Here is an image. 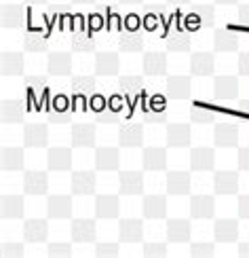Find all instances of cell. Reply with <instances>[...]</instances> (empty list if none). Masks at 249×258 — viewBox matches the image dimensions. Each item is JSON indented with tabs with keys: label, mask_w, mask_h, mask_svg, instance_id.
<instances>
[{
	"label": "cell",
	"mask_w": 249,
	"mask_h": 258,
	"mask_svg": "<svg viewBox=\"0 0 249 258\" xmlns=\"http://www.w3.org/2000/svg\"><path fill=\"white\" fill-rule=\"evenodd\" d=\"M239 216L243 220H249V195L239 197Z\"/></svg>",
	"instance_id": "cell-51"
},
{
	"label": "cell",
	"mask_w": 249,
	"mask_h": 258,
	"mask_svg": "<svg viewBox=\"0 0 249 258\" xmlns=\"http://www.w3.org/2000/svg\"><path fill=\"white\" fill-rule=\"evenodd\" d=\"M144 121L146 123H152V125H160V123H167V112L165 108H152L144 114Z\"/></svg>",
	"instance_id": "cell-47"
},
{
	"label": "cell",
	"mask_w": 249,
	"mask_h": 258,
	"mask_svg": "<svg viewBox=\"0 0 249 258\" xmlns=\"http://www.w3.org/2000/svg\"><path fill=\"white\" fill-rule=\"evenodd\" d=\"M165 45L173 53H186V51H190V36L186 32H173V34L167 36Z\"/></svg>",
	"instance_id": "cell-37"
},
{
	"label": "cell",
	"mask_w": 249,
	"mask_h": 258,
	"mask_svg": "<svg viewBox=\"0 0 249 258\" xmlns=\"http://www.w3.org/2000/svg\"><path fill=\"white\" fill-rule=\"evenodd\" d=\"M215 214V199L211 195H194L190 199V216L197 220H209Z\"/></svg>",
	"instance_id": "cell-20"
},
{
	"label": "cell",
	"mask_w": 249,
	"mask_h": 258,
	"mask_svg": "<svg viewBox=\"0 0 249 258\" xmlns=\"http://www.w3.org/2000/svg\"><path fill=\"white\" fill-rule=\"evenodd\" d=\"M0 114H3L5 125H17L24 121V102L21 100H5L0 106Z\"/></svg>",
	"instance_id": "cell-32"
},
{
	"label": "cell",
	"mask_w": 249,
	"mask_h": 258,
	"mask_svg": "<svg viewBox=\"0 0 249 258\" xmlns=\"http://www.w3.org/2000/svg\"><path fill=\"white\" fill-rule=\"evenodd\" d=\"M167 192L169 195H188L190 192V174L188 171H169L167 174Z\"/></svg>",
	"instance_id": "cell-30"
},
{
	"label": "cell",
	"mask_w": 249,
	"mask_h": 258,
	"mask_svg": "<svg viewBox=\"0 0 249 258\" xmlns=\"http://www.w3.org/2000/svg\"><path fill=\"white\" fill-rule=\"evenodd\" d=\"M0 70H3L5 77H19L24 74V55L15 51H5L3 57H0Z\"/></svg>",
	"instance_id": "cell-31"
},
{
	"label": "cell",
	"mask_w": 249,
	"mask_h": 258,
	"mask_svg": "<svg viewBox=\"0 0 249 258\" xmlns=\"http://www.w3.org/2000/svg\"><path fill=\"white\" fill-rule=\"evenodd\" d=\"M49 237V222L45 218H30L24 222V239L28 243H42Z\"/></svg>",
	"instance_id": "cell-15"
},
{
	"label": "cell",
	"mask_w": 249,
	"mask_h": 258,
	"mask_svg": "<svg viewBox=\"0 0 249 258\" xmlns=\"http://www.w3.org/2000/svg\"><path fill=\"white\" fill-rule=\"evenodd\" d=\"M118 47L123 53H139L144 49V38L139 32H123L118 38Z\"/></svg>",
	"instance_id": "cell-36"
},
{
	"label": "cell",
	"mask_w": 249,
	"mask_h": 258,
	"mask_svg": "<svg viewBox=\"0 0 249 258\" xmlns=\"http://www.w3.org/2000/svg\"><path fill=\"white\" fill-rule=\"evenodd\" d=\"M95 186H97V178H95L93 171H74L72 178H70L72 195H78V197L93 195Z\"/></svg>",
	"instance_id": "cell-5"
},
{
	"label": "cell",
	"mask_w": 249,
	"mask_h": 258,
	"mask_svg": "<svg viewBox=\"0 0 249 258\" xmlns=\"http://www.w3.org/2000/svg\"><path fill=\"white\" fill-rule=\"evenodd\" d=\"M0 212H3V218L7 220H17L24 216V197L19 195H5L3 203H0Z\"/></svg>",
	"instance_id": "cell-35"
},
{
	"label": "cell",
	"mask_w": 249,
	"mask_h": 258,
	"mask_svg": "<svg viewBox=\"0 0 249 258\" xmlns=\"http://www.w3.org/2000/svg\"><path fill=\"white\" fill-rule=\"evenodd\" d=\"M213 144L218 148H230L239 144V127H236V123H215Z\"/></svg>",
	"instance_id": "cell-3"
},
{
	"label": "cell",
	"mask_w": 249,
	"mask_h": 258,
	"mask_svg": "<svg viewBox=\"0 0 249 258\" xmlns=\"http://www.w3.org/2000/svg\"><path fill=\"white\" fill-rule=\"evenodd\" d=\"M142 63L146 77H163V74H167V55L160 51H148Z\"/></svg>",
	"instance_id": "cell-27"
},
{
	"label": "cell",
	"mask_w": 249,
	"mask_h": 258,
	"mask_svg": "<svg viewBox=\"0 0 249 258\" xmlns=\"http://www.w3.org/2000/svg\"><path fill=\"white\" fill-rule=\"evenodd\" d=\"M239 21L243 26H249V5H241L239 7Z\"/></svg>",
	"instance_id": "cell-57"
},
{
	"label": "cell",
	"mask_w": 249,
	"mask_h": 258,
	"mask_svg": "<svg viewBox=\"0 0 249 258\" xmlns=\"http://www.w3.org/2000/svg\"><path fill=\"white\" fill-rule=\"evenodd\" d=\"M239 254L249 258V243H241V245H239Z\"/></svg>",
	"instance_id": "cell-58"
},
{
	"label": "cell",
	"mask_w": 249,
	"mask_h": 258,
	"mask_svg": "<svg viewBox=\"0 0 249 258\" xmlns=\"http://www.w3.org/2000/svg\"><path fill=\"white\" fill-rule=\"evenodd\" d=\"M70 237L74 243H93L97 237V224L93 218H74L70 224Z\"/></svg>",
	"instance_id": "cell-1"
},
{
	"label": "cell",
	"mask_w": 249,
	"mask_h": 258,
	"mask_svg": "<svg viewBox=\"0 0 249 258\" xmlns=\"http://www.w3.org/2000/svg\"><path fill=\"white\" fill-rule=\"evenodd\" d=\"M239 74L241 77H249V53H241L239 55Z\"/></svg>",
	"instance_id": "cell-52"
},
{
	"label": "cell",
	"mask_w": 249,
	"mask_h": 258,
	"mask_svg": "<svg viewBox=\"0 0 249 258\" xmlns=\"http://www.w3.org/2000/svg\"><path fill=\"white\" fill-rule=\"evenodd\" d=\"M169 3H171V5H176V7H180V5H188L190 0H169Z\"/></svg>",
	"instance_id": "cell-62"
},
{
	"label": "cell",
	"mask_w": 249,
	"mask_h": 258,
	"mask_svg": "<svg viewBox=\"0 0 249 258\" xmlns=\"http://www.w3.org/2000/svg\"><path fill=\"white\" fill-rule=\"evenodd\" d=\"M72 254L70 243H49V256L51 258H68Z\"/></svg>",
	"instance_id": "cell-46"
},
{
	"label": "cell",
	"mask_w": 249,
	"mask_h": 258,
	"mask_svg": "<svg viewBox=\"0 0 249 258\" xmlns=\"http://www.w3.org/2000/svg\"><path fill=\"white\" fill-rule=\"evenodd\" d=\"M72 89L78 95H89L97 89V81H95V77H85V74H80V77L72 79Z\"/></svg>",
	"instance_id": "cell-40"
},
{
	"label": "cell",
	"mask_w": 249,
	"mask_h": 258,
	"mask_svg": "<svg viewBox=\"0 0 249 258\" xmlns=\"http://www.w3.org/2000/svg\"><path fill=\"white\" fill-rule=\"evenodd\" d=\"M239 167L243 171H249V146L239 150Z\"/></svg>",
	"instance_id": "cell-53"
},
{
	"label": "cell",
	"mask_w": 249,
	"mask_h": 258,
	"mask_svg": "<svg viewBox=\"0 0 249 258\" xmlns=\"http://www.w3.org/2000/svg\"><path fill=\"white\" fill-rule=\"evenodd\" d=\"M45 77H28V87H36V89H45Z\"/></svg>",
	"instance_id": "cell-55"
},
{
	"label": "cell",
	"mask_w": 249,
	"mask_h": 258,
	"mask_svg": "<svg viewBox=\"0 0 249 258\" xmlns=\"http://www.w3.org/2000/svg\"><path fill=\"white\" fill-rule=\"evenodd\" d=\"M190 121L197 125H211L215 121V112L205 108V106H192L190 110Z\"/></svg>",
	"instance_id": "cell-41"
},
{
	"label": "cell",
	"mask_w": 249,
	"mask_h": 258,
	"mask_svg": "<svg viewBox=\"0 0 249 258\" xmlns=\"http://www.w3.org/2000/svg\"><path fill=\"white\" fill-rule=\"evenodd\" d=\"M70 110H49V123H70Z\"/></svg>",
	"instance_id": "cell-49"
},
{
	"label": "cell",
	"mask_w": 249,
	"mask_h": 258,
	"mask_svg": "<svg viewBox=\"0 0 249 258\" xmlns=\"http://www.w3.org/2000/svg\"><path fill=\"white\" fill-rule=\"evenodd\" d=\"M190 254L194 258H209L215 254V248L213 243H207V241H199V243H192L190 245Z\"/></svg>",
	"instance_id": "cell-45"
},
{
	"label": "cell",
	"mask_w": 249,
	"mask_h": 258,
	"mask_svg": "<svg viewBox=\"0 0 249 258\" xmlns=\"http://www.w3.org/2000/svg\"><path fill=\"white\" fill-rule=\"evenodd\" d=\"M47 167L51 171H70L72 167V150L66 146H53L47 153Z\"/></svg>",
	"instance_id": "cell-10"
},
{
	"label": "cell",
	"mask_w": 249,
	"mask_h": 258,
	"mask_svg": "<svg viewBox=\"0 0 249 258\" xmlns=\"http://www.w3.org/2000/svg\"><path fill=\"white\" fill-rule=\"evenodd\" d=\"M47 216L63 220L72 216V199L68 195H51L47 199Z\"/></svg>",
	"instance_id": "cell-21"
},
{
	"label": "cell",
	"mask_w": 249,
	"mask_h": 258,
	"mask_svg": "<svg viewBox=\"0 0 249 258\" xmlns=\"http://www.w3.org/2000/svg\"><path fill=\"white\" fill-rule=\"evenodd\" d=\"M167 146L186 148L190 146V125L188 123H171L167 125Z\"/></svg>",
	"instance_id": "cell-26"
},
{
	"label": "cell",
	"mask_w": 249,
	"mask_h": 258,
	"mask_svg": "<svg viewBox=\"0 0 249 258\" xmlns=\"http://www.w3.org/2000/svg\"><path fill=\"white\" fill-rule=\"evenodd\" d=\"M100 123H118V114L116 112H100L97 114Z\"/></svg>",
	"instance_id": "cell-54"
},
{
	"label": "cell",
	"mask_w": 249,
	"mask_h": 258,
	"mask_svg": "<svg viewBox=\"0 0 249 258\" xmlns=\"http://www.w3.org/2000/svg\"><path fill=\"white\" fill-rule=\"evenodd\" d=\"M118 239L123 243H137L144 239L142 218H123L118 222Z\"/></svg>",
	"instance_id": "cell-2"
},
{
	"label": "cell",
	"mask_w": 249,
	"mask_h": 258,
	"mask_svg": "<svg viewBox=\"0 0 249 258\" xmlns=\"http://www.w3.org/2000/svg\"><path fill=\"white\" fill-rule=\"evenodd\" d=\"M121 5H142V0H121Z\"/></svg>",
	"instance_id": "cell-63"
},
{
	"label": "cell",
	"mask_w": 249,
	"mask_h": 258,
	"mask_svg": "<svg viewBox=\"0 0 249 258\" xmlns=\"http://www.w3.org/2000/svg\"><path fill=\"white\" fill-rule=\"evenodd\" d=\"M192 15L197 17V21L203 28H211L215 21V9H213V5H194Z\"/></svg>",
	"instance_id": "cell-38"
},
{
	"label": "cell",
	"mask_w": 249,
	"mask_h": 258,
	"mask_svg": "<svg viewBox=\"0 0 249 258\" xmlns=\"http://www.w3.org/2000/svg\"><path fill=\"white\" fill-rule=\"evenodd\" d=\"M121 195H142L144 192V174L142 171H121L118 176Z\"/></svg>",
	"instance_id": "cell-13"
},
{
	"label": "cell",
	"mask_w": 249,
	"mask_h": 258,
	"mask_svg": "<svg viewBox=\"0 0 249 258\" xmlns=\"http://www.w3.org/2000/svg\"><path fill=\"white\" fill-rule=\"evenodd\" d=\"M49 144V129L45 123H28L24 127V146L45 148Z\"/></svg>",
	"instance_id": "cell-6"
},
{
	"label": "cell",
	"mask_w": 249,
	"mask_h": 258,
	"mask_svg": "<svg viewBox=\"0 0 249 258\" xmlns=\"http://www.w3.org/2000/svg\"><path fill=\"white\" fill-rule=\"evenodd\" d=\"M213 95L220 102L234 100L239 95V79L236 77H215L213 81Z\"/></svg>",
	"instance_id": "cell-12"
},
{
	"label": "cell",
	"mask_w": 249,
	"mask_h": 258,
	"mask_svg": "<svg viewBox=\"0 0 249 258\" xmlns=\"http://www.w3.org/2000/svg\"><path fill=\"white\" fill-rule=\"evenodd\" d=\"M72 51H78V53H93L95 51V40L89 34H78L72 36Z\"/></svg>",
	"instance_id": "cell-42"
},
{
	"label": "cell",
	"mask_w": 249,
	"mask_h": 258,
	"mask_svg": "<svg viewBox=\"0 0 249 258\" xmlns=\"http://www.w3.org/2000/svg\"><path fill=\"white\" fill-rule=\"evenodd\" d=\"M118 144L123 148H137L144 144V127L139 123L131 125H123L118 132Z\"/></svg>",
	"instance_id": "cell-25"
},
{
	"label": "cell",
	"mask_w": 249,
	"mask_h": 258,
	"mask_svg": "<svg viewBox=\"0 0 249 258\" xmlns=\"http://www.w3.org/2000/svg\"><path fill=\"white\" fill-rule=\"evenodd\" d=\"M142 163L146 171H163L167 167V148H160V146L144 148Z\"/></svg>",
	"instance_id": "cell-22"
},
{
	"label": "cell",
	"mask_w": 249,
	"mask_h": 258,
	"mask_svg": "<svg viewBox=\"0 0 249 258\" xmlns=\"http://www.w3.org/2000/svg\"><path fill=\"white\" fill-rule=\"evenodd\" d=\"M72 3H74V5H93L95 0H72Z\"/></svg>",
	"instance_id": "cell-61"
},
{
	"label": "cell",
	"mask_w": 249,
	"mask_h": 258,
	"mask_svg": "<svg viewBox=\"0 0 249 258\" xmlns=\"http://www.w3.org/2000/svg\"><path fill=\"white\" fill-rule=\"evenodd\" d=\"M47 38L38 34V32H28L24 36V49L28 53H45L47 51Z\"/></svg>",
	"instance_id": "cell-39"
},
{
	"label": "cell",
	"mask_w": 249,
	"mask_h": 258,
	"mask_svg": "<svg viewBox=\"0 0 249 258\" xmlns=\"http://www.w3.org/2000/svg\"><path fill=\"white\" fill-rule=\"evenodd\" d=\"M215 153L209 146H197L190 150V169L192 171H213Z\"/></svg>",
	"instance_id": "cell-7"
},
{
	"label": "cell",
	"mask_w": 249,
	"mask_h": 258,
	"mask_svg": "<svg viewBox=\"0 0 249 258\" xmlns=\"http://www.w3.org/2000/svg\"><path fill=\"white\" fill-rule=\"evenodd\" d=\"M47 70H49V74H53V77H68L72 72V55L70 53H63V51L49 53Z\"/></svg>",
	"instance_id": "cell-24"
},
{
	"label": "cell",
	"mask_w": 249,
	"mask_h": 258,
	"mask_svg": "<svg viewBox=\"0 0 249 258\" xmlns=\"http://www.w3.org/2000/svg\"><path fill=\"white\" fill-rule=\"evenodd\" d=\"M190 79L188 77H169L167 79V95L171 100H188L190 98Z\"/></svg>",
	"instance_id": "cell-34"
},
{
	"label": "cell",
	"mask_w": 249,
	"mask_h": 258,
	"mask_svg": "<svg viewBox=\"0 0 249 258\" xmlns=\"http://www.w3.org/2000/svg\"><path fill=\"white\" fill-rule=\"evenodd\" d=\"M215 70V57L209 51H199L190 55V74L192 77H211Z\"/></svg>",
	"instance_id": "cell-9"
},
{
	"label": "cell",
	"mask_w": 249,
	"mask_h": 258,
	"mask_svg": "<svg viewBox=\"0 0 249 258\" xmlns=\"http://www.w3.org/2000/svg\"><path fill=\"white\" fill-rule=\"evenodd\" d=\"M215 3H218V5H236L239 0H215Z\"/></svg>",
	"instance_id": "cell-60"
},
{
	"label": "cell",
	"mask_w": 249,
	"mask_h": 258,
	"mask_svg": "<svg viewBox=\"0 0 249 258\" xmlns=\"http://www.w3.org/2000/svg\"><path fill=\"white\" fill-rule=\"evenodd\" d=\"M49 190V176L45 171H26L24 174V192L32 197H40V195H47Z\"/></svg>",
	"instance_id": "cell-4"
},
{
	"label": "cell",
	"mask_w": 249,
	"mask_h": 258,
	"mask_svg": "<svg viewBox=\"0 0 249 258\" xmlns=\"http://www.w3.org/2000/svg\"><path fill=\"white\" fill-rule=\"evenodd\" d=\"M121 70V59L112 51H100L95 55V74L97 77H114Z\"/></svg>",
	"instance_id": "cell-11"
},
{
	"label": "cell",
	"mask_w": 249,
	"mask_h": 258,
	"mask_svg": "<svg viewBox=\"0 0 249 258\" xmlns=\"http://www.w3.org/2000/svg\"><path fill=\"white\" fill-rule=\"evenodd\" d=\"M24 7L21 5H5L3 11H0V21H3L5 30H15L24 26Z\"/></svg>",
	"instance_id": "cell-29"
},
{
	"label": "cell",
	"mask_w": 249,
	"mask_h": 258,
	"mask_svg": "<svg viewBox=\"0 0 249 258\" xmlns=\"http://www.w3.org/2000/svg\"><path fill=\"white\" fill-rule=\"evenodd\" d=\"M0 163L5 171H19L24 167V148L19 146H5L0 155Z\"/></svg>",
	"instance_id": "cell-33"
},
{
	"label": "cell",
	"mask_w": 249,
	"mask_h": 258,
	"mask_svg": "<svg viewBox=\"0 0 249 258\" xmlns=\"http://www.w3.org/2000/svg\"><path fill=\"white\" fill-rule=\"evenodd\" d=\"M213 49L218 53H230L239 49V36L228 28H218L213 32Z\"/></svg>",
	"instance_id": "cell-28"
},
{
	"label": "cell",
	"mask_w": 249,
	"mask_h": 258,
	"mask_svg": "<svg viewBox=\"0 0 249 258\" xmlns=\"http://www.w3.org/2000/svg\"><path fill=\"white\" fill-rule=\"evenodd\" d=\"M239 108H241L243 112H249V100H243V102H239Z\"/></svg>",
	"instance_id": "cell-59"
},
{
	"label": "cell",
	"mask_w": 249,
	"mask_h": 258,
	"mask_svg": "<svg viewBox=\"0 0 249 258\" xmlns=\"http://www.w3.org/2000/svg\"><path fill=\"white\" fill-rule=\"evenodd\" d=\"M95 125L93 123H74L72 125V146L74 148H91L95 146Z\"/></svg>",
	"instance_id": "cell-18"
},
{
	"label": "cell",
	"mask_w": 249,
	"mask_h": 258,
	"mask_svg": "<svg viewBox=\"0 0 249 258\" xmlns=\"http://www.w3.org/2000/svg\"><path fill=\"white\" fill-rule=\"evenodd\" d=\"M213 237L220 243H232L239 239V222L232 218H218L213 224Z\"/></svg>",
	"instance_id": "cell-17"
},
{
	"label": "cell",
	"mask_w": 249,
	"mask_h": 258,
	"mask_svg": "<svg viewBox=\"0 0 249 258\" xmlns=\"http://www.w3.org/2000/svg\"><path fill=\"white\" fill-rule=\"evenodd\" d=\"M190 220L186 218H171L167 220V239L171 243H188L190 241Z\"/></svg>",
	"instance_id": "cell-23"
},
{
	"label": "cell",
	"mask_w": 249,
	"mask_h": 258,
	"mask_svg": "<svg viewBox=\"0 0 249 258\" xmlns=\"http://www.w3.org/2000/svg\"><path fill=\"white\" fill-rule=\"evenodd\" d=\"M91 108L97 110V114L104 112V108H106V100L102 98V95H95V98L91 100Z\"/></svg>",
	"instance_id": "cell-56"
},
{
	"label": "cell",
	"mask_w": 249,
	"mask_h": 258,
	"mask_svg": "<svg viewBox=\"0 0 249 258\" xmlns=\"http://www.w3.org/2000/svg\"><path fill=\"white\" fill-rule=\"evenodd\" d=\"M95 256H100V258L118 256V243H97L95 245Z\"/></svg>",
	"instance_id": "cell-48"
},
{
	"label": "cell",
	"mask_w": 249,
	"mask_h": 258,
	"mask_svg": "<svg viewBox=\"0 0 249 258\" xmlns=\"http://www.w3.org/2000/svg\"><path fill=\"white\" fill-rule=\"evenodd\" d=\"M144 218L148 220H160L167 216V197L165 195H146L142 201Z\"/></svg>",
	"instance_id": "cell-19"
},
{
	"label": "cell",
	"mask_w": 249,
	"mask_h": 258,
	"mask_svg": "<svg viewBox=\"0 0 249 258\" xmlns=\"http://www.w3.org/2000/svg\"><path fill=\"white\" fill-rule=\"evenodd\" d=\"M121 165V153L114 146H102L95 150V169L97 171H116Z\"/></svg>",
	"instance_id": "cell-8"
},
{
	"label": "cell",
	"mask_w": 249,
	"mask_h": 258,
	"mask_svg": "<svg viewBox=\"0 0 249 258\" xmlns=\"http://www.w3.org/2000/svg\"><path fill=\"white\" fill-rule=\"evenodd\" d=\"M26 3H28V5H45L47 0H26Z\"/></svg>",
	"instance_id": "cell-64"
},
{
	"label": "cell",
	"mask_w": 249,
	"mask_h": 258,
	"mask_svg": "<svg viewBox=\"0 0 249 258\" xmlns=\"http://www.w3.org/2000/svg\"><path fill=\"white\" fill-rule=\"evenodd\" d=\"M144 256L146 258H163L167 256V245L158 241H148L144 243Z\"/></svg>",
	"instance_id": "cell-44"
},
{
	"label": "cell",
	"mask_w": 249,
	"mask_h": 258,
	"mask_svg": "<svg viewBox=\"0 0 249 258\" xmlns=\"http://www.w3.org/2000/svg\"><path fill=\"white\" fill-rule=\"evenodd\" d=\"M5 254L11 256V258H21V256H24V245H21V243H11V245H7V248H5Z\"/></svg>",
	"instance_id": "cell-50"
},
{
	"label": "cell",
	"mask_w": 249,
	"mask_h": 258,
	"mask_svg": "<svg viewBox=\"0 0 249 258\" xmlns=\"http://www.w3.org/2000/svg\"><path fill=\"white\" fill-rule=\"evenodd\" d=\"M121 214V201L116 195H97L95 197V218H118Z\"/></svg>",
	"instance_id": "cell-14"
},
{
	"label": "cell",
	"mask_w": 249,
	"mask_h": 258,
	"mask_svg": "<svg viewBox=\"0 0 249 258\" xmlns=\"http://www.w3.org/2000/svg\"><path fill=\"white\" fill-rule=\"evenodd\" d=\"M213 190L215 195H236V190H239V174L236 171H215Z\"/></svg>",
	"instance_id": "cell-16"
},
{
	"label": "cell",
	"mask_w": 249,
	"mask_h": 258,
	"mask_svg": "<svg viewBox=\"0 0 249 258\" xmlns=\"http://www.w3.org/2000/svg\"><path fill=\"white\" fill-rule=\"evenodd\" d=\"M118 85H121L123 93L127 95H135L144 89V79L142 77H121L118 79Z\"/></svg>",
	"instance_id": "cell-43"
}]
</instances>
